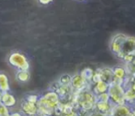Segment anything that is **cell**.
Here are the masks:
<instances>
[{"mask_svg":"<svg viewBox=\"0 0 135 116\" xmlns=\"http://www.w3.org/2000/svg\"><path fill=\"white\" fill-rule=\"evenodd\" d=\"M0 102L6 107H12L15 105V100L12 95L7 92H4L1 96Z\"/></svg>","mask_w":135,"mask_h":116,"instance_id":"cell-2","label":"cell"},{"mask_svg":"<svg viewBox=\"0 0 135 116\" xmlns=\"http://www.w3.org/2000/svg\"><path fill=\"white\" fill-rule=\"evenodd\" d=\"M7 78L4 74H0V91L2 93L7 92V91L9 89Z\"/></svg>","mask_w":135,"mask_h":116,"instance_id":"cell-3","label":"cell"},{"mask_svg":"<svg viewBox=\"0 0 135 116\" xmlns=\"http://www.w3.org/2000/svg\"><path fill=\"white\" fill-rule=\"evenodd\" d=\"M28 78V74L26 70H21L18 73V78L21 81H26Z\"/></svg>","mask_w":135,"mask_h":116,"instance_id":"cell-4","label":"cell"},{"mask_svg":"<svg viewBox=\"0 0 135 116\" xmlns=\"http://www.w3.org/2000/svg\"><path fill=\"white\" fill-rule=\"evenodd\" d=\"M2 92L0 91V100H1V96H2Z\"/></svg>","mask_w":135,"mask_h":116,"instance_id":"cell-5","label":"cell"},{"mask_svg":"<svg viewBox=\"0 0 135 116\" xmlns=\"http://www.w3.org/2000/svg\"><path fill=\"white\" fill-rule=\"evenodd\" d=\"M9 60L11 65L21 68V70H26L28 67V63L26 60V58L21 54L13 53L10 56Z\"/></svg>","mask_w":135,"mask_h":116,"instance_id":"cell-1","label":"cell"}]
</instances>
